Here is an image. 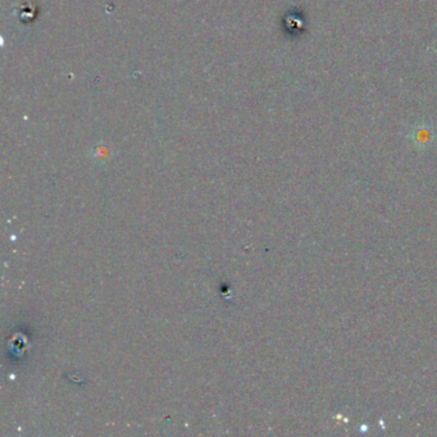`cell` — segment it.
<instances>
[{"label": "cell", "instance_id": "6da1fadb", "mask_svg": "<svg viewBox=\"0 0 437 437\" xmlns=\"http://www.w3.org/2000/svg\"><path fill=\"white\" fill-rule=\"evenodd\" d=\"M432 137H434V131H432V128H417L412 135L414 144L422 149L427 148L429 144L432 143Z\"/></svg>", "mask_w": 437, "mask_h": 437}]
</instances>
